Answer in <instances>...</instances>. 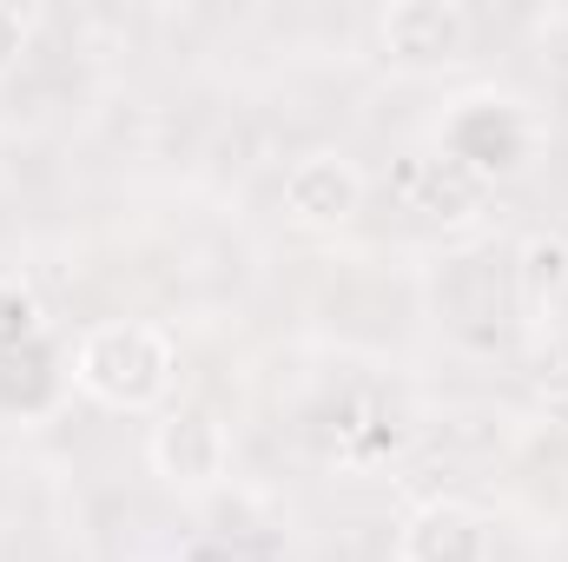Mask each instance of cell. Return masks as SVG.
Here are the masks:
<instances>
[{
	"label": "cell",
	"instance_id": "1",
	"mask_svg": "<svg viewBox=\"0 0 568 562\" xmlns=\"http://www.w3.org/2000/svg\"><path fill=\"white\" fill-rule=\"evenodd\" d=\"M172 371H179L172 338L159 324H140V318L93 324L73 351V384L106 411H152L172 391Z\"/></svg>",
	"mask_w": 568,
	"mask_h": 562
},
{
	"label": "cell",
	"instance_id": "2",
	"mask_svg": "<svg viewBox=\"0 0 568 562\" xmlns=\"http://www.w3.org/2000/svg\"><path fill=\"white\" fill-rule=\"evenodd\" d=\"M443 159L463 165L476 185H503L523 179L536 159V120L529 107H516L509 93H469L449 107L443 120Z\"/></svg>",
	"mask_w": 568,
	"mask_h": 562
},
{
	"label": "cell",
	"instance_id": "3",
	"mask_svg": "<svg viewBox=\"0 0 568 562\" xmlns=\"http://www.w3.org/2000/svg\"><path fill=\"white\" fill-rule=\"evenodd\" d=\"M145 456H152V470L172 483V490H212L225 470H232V436H225V423L219 411H205V404H179L172 418L152 430V443H145Z\"/></svg>",
	"mask_w": 568,
	"mask_h": 562
},
{
	"label": "cell",
	"instance_id": "4",
	"mask_svg": "<svg viewBox=\"0 0 568 562\" xmlns=\"http://www.w3.org/2000/svg\"><path fill=\"white\" fill-rule=\"evenodd\" d=\"M357 205H364V172L351 159H337V152H311V159H297L284 172V212L297 225L331 232V225H351Z\"/></svg>",
	"mask_w": 568,
	"mask_h": 562
},
{
	"label": "cell",
	"instance_id": "5",
	"mask_svg": "<svg viewBox=\"0 0 568 562\" xmlns=\"http://www.w3.org/2000/svg\"><path fill=\"white\" fill-rule=\"evenodd\" d=\"M384 53L404 67H443L469 47V13L456 0H397L384 13Z\"/></svg>",
	"mask_w": 568,
	"mask_h": 562
},
{
	"label": "cell",
	"instance_id": "6",
	"mask_svg": "<svg viewBox=\"0 0 568 562\" xmlns=\"http://www.w3.org/2000/svg\"><path fill=\"white\" fill-rule=\"evenodd\" d=\"M397 562H489V523L469 503L436 496L397 530Z\"/></svg>",
	"mask_w": 568,
	"mask_h": 562
},
{
	"label": "cell",
	"instance_id": "7",
	"mask_svg": "<svg viewBox=\"0 0 568 562\" xmlns=\"http://www.w3.org/2000/svg\"><path fill=\"white\" fill-rule=\"evenodd\" d=\"M60 378L67 371H60V351L47 338H33L20 351H0V418H40V411H53Z\"/></svg>",
	"mask_w": 568,
	"mask_h": 562
},
{
	"label": "cell",
	"instance_id": "8",
	"mask_svg": "<svg viewBox=\"0 0 568 562\" xmlns=\"http://www.w3.org/2000/svg\"><path fill=\"white\" fill-rule=\"evenodd\" d=\"M410 192H417V212H424L429 225H463L483 205V185L463 165H449V159H424L410 172Z\"/></svg>",
	"mask_w": 568,
	"mask_h": 562
},
{
	"label": "cell",
	"instance_id": "9",
	"mask_svg": "<svg viewBox=\"0 0 568 562\" xmlns=\"http://www.w3.org/2000/svg\"><path fill=\"white\" fill-rule=\"evenodd\" d=\"M516 291H523L529 311L556 304L568 291V239L562 232H529L523 239V252H516Z\"/></svg>",
	"mask_w": 568,
	"mask_h": 562
},
{
	"label": "cell",
	"instance_id": "10",
	"mask_svg": "<svg viewBox=\"0 0 568 562\" xmlns=\"http://www.w3.org/2000/svg\"><path fill=\"white\" fill-rule=\"evenodd\" d=\"M33 338H47V318H40L33 284L0 279V351H20V344H33Z\"/></svg>",
	"mask_w": 568,
	"mask_h": 562
},
{
	"label": "cell",
	"instance_id": "11",
	"mask_svg": "<svg viewBox=\"0 0 568 562\" xmlns=\"http://www.w3.org/2000/svg\"><path fill=\"white\" fill-rule=\"evenodd\" d=\"M27 33H33V20H27L20 7H7V0H0V73H13V67H20Z\"/></svg>",
	"mask_w": 568,
	"mask_h": 562
},
{
	"label": "cell",
	"instance_id": "12",
	"mask_svg": "<svg viewBox=\"0 0 568 562\" xmlns=\"http://www.w3.org/2000/svg\"><path fill=\"white\" fill-rule=\"evenodd\" d=\"M185 562H232V550H219V543H199Z\"/></svg>",
	"mask_w": 568,
	"mask_h": 562
}]
</instances>
